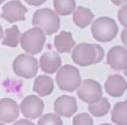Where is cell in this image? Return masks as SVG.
I'll return each instance as SVG.
<instances>
[{"mask_svg":"<svg viewBox=\"0 0 127 125\" xmlns=\"http://www.w3.org/2000/svg\"><path fill=\"white\" fill-rule=\"evenodd\" d=\"M45 104L43 100L35 95H30L23 99L20 109L25 117L30 119H37L43 113Z\"/></svg>","mask_w":127,"mask_h":125,"instance_id":"obj_9","label":"cell"},{"mask_svg":"<svg viewBox=\"0 0 127 125\" xmlns=\"http://www.w3.org/2000/svg\"><path fill=\"white\" fill-rule=\"evenodd\" d=\"M19 116V107L15 100L11 98L0 100V121L10 124Z\"/></svg>","mask_w":127,"mask_h":125,"instance_id":"obj_12","label":"cell"},{"mask_svg":"<svg viewBox=\"0 0 127 125\" xmlns=\"http://www.w3.org/2000/svg\"><path fill=\"white\" fill-rule=\"evenodd\" d=\"M13 125H35V124L28 120L22 119V120H18V121H17L16 123H14Z\"/></svg>","mask_w":127,"mask_h":125,"instance_id":"obj_26","label":"cell"},{"mask_svg":"<svg viewBox=\"0 0 127 125\" xmlns=\"http://www.w3.org/2000/svg\"><path fill=\"white\" fill-rule=\"evenodd\" d=\"M104 58V50L98 44L80 43L74 48L71 58L79 66H89L100 62Z\"/></svg>","mask_w":127,"mask_h":125,"instance_id":"obj_1","label":"cell"},{"mask_svg":"<svg viewBox=\"0 0 127 125\" xmlns=\"http://www.w3.org/2000/svg\"><path fill=\"white\" fill-rule=\"evenodd\" d=\"M5 1H6V0H0V4H2V2H4Z\"/></svg>","mask_w":127,"mask_h":125,"instance_id":"obj_30","label":"cell"},{"mask_svg":"<svg viewBox=\"0 0 127 125\" xmlns=\"http://www.w3.org/2000/svg\"><path fill=\"white\" fill-rule=\"evenodd\" d=\"M37 125H64L61 118L57 114L48 113L42 116Z\"/></svg>","mask_w":127,"mask_h":125,"instance_id":"obj_22","label":"cell"},{"mask_svg":"<svg viewBox=\"0 0 127 125\" xmlns=\"http://www.w3.org/2000/svg\"><path fill=\"white\" fill-rule=\"evenodd\" d=\"M0 76H1V74H0Z\"/></svg>","mask_w":127,"mask_h":125,"instance_id":"obj_33","label":"cell"},{"mask_svg":"<svg viewBox=\"0 0 127 125\" xmlns=\"http://www.w3.org/2000/svg\"><path fill=\"white\" fill-rule=\"evenodd\" d=\"M93 38L99 42H109L116 38L118 27L113 18L106 16L95 19L91 25Z\"/></svg>","mask_w":127,"mask_h":125,"instance_id":"obj_3","label":"cell"},{"mask_svg":"<svg viewBox=\"0 0 127 125\" xmlns=\"http://www.w3.org/2000/svg\"><path fill=\"white\" fill-rule=\"evenodd\" d=\"M75 44L72 34L68 31L63 30L54 38V46L58 53H69Z\"/></svg>","mask_w":127,"mask_h":125,"instance_id":"obj_15","label":"cell"},{"mask_svg":"<svg viewBox=\"0 0 127 125\" xmlns=\"http://www.w3.org/2000/svg\"><path fill=\"white\" fill-rule=\"evenodd\" d=\"M116 6H124L126 4L127 0H110Z\"/></svg>","mask_w":127,"mask_h":125,"instance_id":"obj_28","label":"cell"},{"mask_svg":"<svg viewBox=\"0 0 127 125\" xmlns=\"http://www.w3.org/2000/svg\"><path fill=\"white\" fill-rule=\"evenodd\" d=\"M39 65L44 72L48 74H53L61 68V58L58 53L45 52L40 58Z\"/></svg>","mask_w":127,"mask_h":125,"instance_id":"obj_14","label":"cell"},{"mask_svg":"<svg viewBox=\"0 0 127 125\" xmlns=\"http://www.w3.org/2000/svg\"><path fill=\"white\" fill-rule=\"evenodd\" d=\"M78 110L77 100L73 96L64 95L54 102V111L58 116L71 117Z\"/></svg>","mask_w":127,"mask_h":125,"instance_id":"obj_11","label":"cell"},{"mask_svg":"<svg viewBox=\"0 0 127 125\" xmlns=\"http://www.w3.org/2000/svg\"><path fill=\"white\" fill-rule=\"evenodd\" d=\"M33 90L40 96H46L50 95L54 90L53 80L50 76L40 75L35 78Z\"/></svg>","mask_w":127,"mask_h":125,"instance_id":"obj_16","label":"cell"},{"mask_svg":"<svg viewBox=\"0 0 127 125\" xmlns=\"http://www.w3.org/2000/svg\"><path fill=\"white\" fill-rule=\"evenodd\" d=\"M2 10L1 18L8 22L13 23L25 21V14L27 13L28 9L19 0H12L2 6Z\"/></svg>","mask_w":127,"mask_h":125,"instance_id":"obj_8","label":"cell"},{"mask_svg":"<svg viewBox=\"0 0 127 125\" xmlns=\"http://www.w3.org/2000/svg\"><path fill=\"white\" fill-rule=\"evenodd\" d=\"M73 125H93V119L87 113H80L75 116L72 120Z\"/></svg>","mask_w":127,"mask_h":125,"instance_id":"obj_23","label":"cell"},{"mask_svg":"<svg viewBox=\"0 0 127 125\" xmlns=\"http://www.w3.org/2000/svg\"><path fill=\"white\" fill-rule=\"evenodd\" d=\"M100 125H111V124H100Z\"/></svg>","mask_w":127,"mask_h":125,"instance_id":"obj_31","label":"cell"},{"mask_svg":"<svg viewBox=\"0 0 127 125\" xmlns=\"http://www.w3.org/2000/svg\"><path fill=\"white\" fill-rule=\"evenodd\" d=\"M3 30H2V26L0 25V40H1L2 38V37H3Z\"/></svg>","mask_w":127,"mask_h":125,"instance_id":"obj_29","label":"cell"},{"mask_svg":"<svg viewBox=\"0 0 127 125\" xmlns=\"http://www.w3.org/2000/svg\"><path fill=\"white\" fill-rule=\"evenodd\" d=\"M46 42L45 33L37 27L25 31L20 37V43L26 53L34 55L41 52Z\"/></svg>","mask_w":127,"mask_h":125,"instance_id":"obj_5","label":"cell"},{"mask_svg":"<svg viewBox=\"0 0 127 125\" xmlns=\"http://www.w3.org/2000/svg\"><path fill=\"white\" fill-rule=\"evenodd\" d=\"M78 97L88 104L96 103L102 97V88L98 81L93 79H86L79 85Z\"/></svg>","mask_w":127,"mask_h":125,"instance_id":"obj_7","label":"cell"},{"mask_svg":"<svg viewBox=\"0 0 127 125\" xmlns=\"http://www.w3.org/2000/svg\"><path fill=\"white\" fill-rule=\"evenodd\" d=\"M56 82L62 91L72 92L80 85L81 76L76 67L65 64L58 70Z\"/></svg>","mask_w":127,"mask_h":125,"instance_id":"obj_4","label":"cell"},{"mask_svg":"<svg viewBox=\"0 0 127 125\" xmlns=\"http://www.w3.org/2000/svg\"><path fill=\"white\" fill-rule=\"evenodd\" d=\"M118 21L120 22L121 25L126 28L127 26V5L123 6L120 10H118Z\"/></svg>","mask_w":127,"mask_h":125,"instance_id":"obj_24","label":"cell"},{"mask_svg":"<svg viewBox=\"0 0 127 125\" xmlns=\"http://www.w3.org/2000/svg\"><path fill=\"white\" fill-rule=\"evenodd\" d=\"M94 18V14L91 9L83 6H78L73 14V22L75 25L79 28L88 26Z\"/></svg>","mask_w":127,"mask_h":125,"instance_id":"obj_17","label":"cell"},{"mask_svg":"<svg viewBox=\"0 0 127 125\" xmlns=\"http://www.w3.org/2000/svg\"><path fill=\"white\" fill-rule=\"evenodd\" d=\"M21 34L17 25L12 26L10 28H7L5 30V36L2 42V44L4 46L15 48L17 47L19 41Z\"/></svg>","mask_w":127,"mask_h":125,"instance_id":"obj_20","label":"cell"},{"mask_svg":"<svg viewBox=\"0 0 127 125\" xmlns=\"http://www.w3.org/2000/svg\"><path fill=\"white\" fill-rule=\"evenodd\" d=\"M32 24L40 28L45 34L52 35L57 33L61 27V19L58 14L49 8H41L33 14Z\"/></svg>","mask_w":127,"mask_h":125,"instance_id":"obj_2","label":"cell"},{"mask_svg":"<svg viewBox=\"0 0 127 125\" xmlns=\"http://www.w3.org/2000/svg\"><path fill=\"white\" fill-rule=\"evenodd\" d=\"M87 108L92 116L95 117H102L109 112L110 109V104L106 98L102 97L96 103L89 104Z\"/></svg>","mask_w":127,"mask_h":125,"instance_id":"obj_19","label":"cell"},{"mask_svg":"<svg viewBox=\"0 0 127 125\" xmlns=\"http://www.w3.org/2000/svg\"><path fill=\"white\" fill-rule=\"evenodd\" d=\"M14 73L25 79L33 78L38 72V62L32 55L22 54L14 59L12 64Z\"/></svg>","mask_w":127,"mask_h":125,"instance_id":"obj_6","label":"cell"},{"mask_svg":"<svg viewBox=\"0 0 127 125\" xmlns=\"http://www.w3.org/2000/svg\"><path fill=\"white\" fill-rule=\"evenodd\" d=\"M0 125H5V124H2V123H0Z\"/></svg>","mask_w":127,"mask_h":125,"instance_id":"obj_32","label":"cell"},{"mask_svg":"<svg viewBox=\"0 0 127 125\" xmlns=\"http://www.w3.org/2000/svg\"><path fill=\"white\" fill-rule=\"evenodd\" d=\"M106 63L114 70L127 69V50L124 46L112 47L106 55Z\"/></svg>","mask_w":127,"mask_h":125,"instance_id":"obj_10","label":"cell"},{"mask_svg":"<svg viewBox=\"0 0 127 125\" xmlns=\"http://www.w3.org/2000/svg\"><path fill=\"white\" fill-rule=\"evenodd\" d=\"M121 40L123 42L125 46L127 45V32H126V28H125L121 33Z\"/></svg>","mask_w":127,"mask_h":125,"instance_id":"obj_27","label":"cell"},{"mask_svg":"<svg viewBox=\"0 0 127 125\" xmlns=\"http://www.w3.org/2000/svg\"><path fill=\"white\" fill-rule=\"evenodd\" d=\"M53 6L57 14L67 16L75 10L76 4L75 0H54Z\"/></svg>","mask_w":127,"mask_h":125,"instance_id":"obj_21","label":"cell"},{"mask_svg":"<svg viewBox=\"0 0 127 125\" xmlns=\"http://www.w3.org/2000/svg\"><path fill=\"white\" fill-rule=\"evenodd\" d=\"M106 93L112 97H120L125 93L127 88L126 79L120 74H114L108 76L105 84Z\"/></svg>","mask_w":127,"mask_h":125,"instance_id":"obj_13","label":"cell"},{"mask_svg":"<svg viewBox=\"0 0 127 125\" xmlns=\"http://www.w3.org/2000/svg\"><path fill=\"white\" fill-rule=\"evenodd\" d=\"M111 120L116 125H127V101L118 102L114 106Z\"/></svg>","mask_w":127,"mask_h":125,"instance_id":"obj_18","label":"cell"},{"mask_svg":"<svg viewBox=\"0 0 127 125\" xmlns=\"http://www.w3.org/2000/svg\"><path fill=\"white\" fill-rule=\"evenodd\" d=\"M24 1L30 6H38L42 5L43 3H45L47 0H24Z\"/></svg>","mask_w":127,"mask_h":125,"instance_id":"obj_25","label":"cell"}]
</instances>
